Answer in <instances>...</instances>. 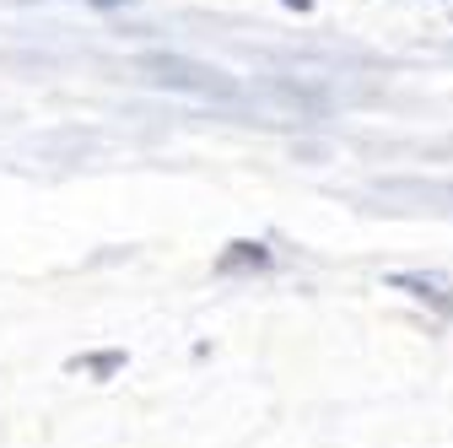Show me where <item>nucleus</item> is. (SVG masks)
<instances>
[{
  "label": "nucleus",
  "instance_id": "nucleus-1",
  "mask_svg": "<svg viewBox=\"0 0 453 448\" xmlns=\"http://www.w3.org/2000/svg\"><path fill=\"white\" fill-rule=\"evenodd\" d=\"M141 71H151V81H157V87H184V92H233L216 71H205V66H195V60H179V54H151Z\"/></svg>",
  "mask_w": 453,
  "mask_h": 448
}]
</instances>
